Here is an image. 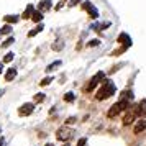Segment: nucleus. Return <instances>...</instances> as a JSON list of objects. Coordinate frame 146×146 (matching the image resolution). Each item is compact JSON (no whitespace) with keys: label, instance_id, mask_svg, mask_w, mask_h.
I'll return each mask as SVG.
<instances>
[{"label":"nucleus","instance_id":"obj_20","mask_svg":"<svg viewBox=\"0 0 146 146\" xmlns=\"http://www.w3.org/2000/svg\"><path fill=\"white\" fill-rule=\"evenodd\" d=\"M12 43H15V38H13V36H10V38H7V40L3 41V43H2V48H8Z\"/></svg>","mask_w":146,"mask_h":146},{"label":"nucleus","instance_id":"obj_26","mask_svg":"<svg viewBox=\"0 0 146 146\" xmlns=\"http://www.w3.org/2000/svg\"><path fill=\"white\" fill-rule=\"evenodd\" d=\"M35 100H36V102H43V100H44V94H36V95H35Z\"/></svg>","mask_w":146,"mask_h":146},{"label":"nucleus","instance_id":"obj_29","mask_svg":"<svg viewBox=\"0 0 146 146\" xmlns=\"http://www.w3.org/2000/svg\"><path fill=\"white\" fill-rule=\"evenodd\" d=\"M79 2H82V0H69V5H71V7H74V5H77Z\"/></svg>","mask_w":146,"mask_h":146},{"label":"nucleus","instance_id":"obj_2","mask_svg":"<svg viewBox=\"0 0 146 146\" xmlns=\"http://www.w3.org/2000/svg\"><path fill=\"white\" fill-rule=\"evenodd\" d=\"M74 136V130L72 128H69V126H61L59 130H58V131H56V138L58 139H61V141H69V139L72 138Z\"/></svg>","mask_w":146,"mask_h":146},{"label":"nucleus","instance_id":"obj_18","mask_svg":"<svg viewBox=\"0 0 146 146\" xmlns=\"http://www.w3.org/2000/svg\"><path fill=\"white\" fill-rule=\"evenodd\" d=\"M133 120H135V113H126V117L123 118V123L125 125H130Z\"/></svg>","mask_w":146,"mask_h":146},{"label":"nucleus","instance_id":"obj_25","mask_svg":"<svg viewBox=\"0 0 146 146\" xmlns=\"http://www.w3.org/2000/svg\"><path fill=\"white\" fill-rule=\"evenodd\" d=\"M100 44V40H90L89 41V46L90 48H95V46H99Z\"/></svg>","mask_w":146,"mask_h":146},{"label":"nucleus","instance_id":"obj_5","mask_svg":"<svg viewBox=\"0 0 146 146\" xmlns=\"http://www.w3.org/2000/svg\"><path fill=\"white\" fill-rule=\"evenodd\" d=\"M33 110H35V105L28 102V104H23V105L18 108V113H20L21 117H28V115H31V113H33Z\"/></svg>","mask_w":146,"mask_h":146},{"label":"nucleus","instance_id":"obj_28","mask_svg":"<svg viewBox=\"0 0 146 146\" xmlns=\"http://www.w3.org/2000/svg\"><path fill=\"white\" fill-rule=\"evenodd\" d=\"M67 125H72V123H76V117H69V118L66 120Z\"/></svg>","mask_w":146,"mask_h":146},{"label":"nucleus","instance_id":"obj_32","mask_svg":"<svg viewBox=\"0 0 146 146\" xmlns=\"http://www.w3.org/2000/svg\"><path fill=\"white\" fill-rule=\"evenodd\" d=\"M3 94H5V90H0V97H2V95H3Z\"/></svg>","mask_w":146,"mask_h":146},{"label":"nucleus","instance_id":"obj_1","mask_svg":"<svg viewBox=\"0 0 146 146\" xmlns=\"http://www.w3.org/2000/svg\"><path fill=\"white\" fill-rule=\"evenodd\" d=\"M115 90H117V87H115V84L112 80H104V86L99 89V92H97L95 97H97V100H105L108 97H112L115 94Z\"/></svg>","mask_w":146,"mask_h":146},{"label":"nucleus","instance_id":"obj_21","mask_svg":"<svg viewBox=\"0 0 146 146\" xmlns=\"http://www.w3.org/2000/svg\"><path fill=\"white\" fill-rule=\"evenodd\" d=\"M130 99H133V92L126 90V92L121 94V100H130Z\"/></svg>","mask_w":146,"mask_h":146},{"label":"nucleus","instance_id":"obj_27","mask_svg":"<svg viewBox=\"0 0 146 146\" xmlns=\"http://www.w3.org/2000/svg\"><path fill=\"white\" fill-rule=\"evenodd\" d=\"M86 143H87L86 138H80L79 141H77V145H76V146H86Z\"/></svg>","mask_w":146,"mask_h":146},{"label":"nucleus","instance_id":"obj_14","mask_svg":"<svg viewBox=\"0 0 146 146\" xmlns=\"http://www.w3.org/2000/svg\"><path fill=\"white\" fill-rule=\"evenodd\" d=\"M43 30H44V27H43V25H38V27H35L33 30H31V31H30V33H28V36H30V38H33V36H36V35L40 33V31H43Z\"/></svg>","mask_w":146,"mask_h":146},{"label":"nucleus","instance_id":"obj_23","mask_svg":"<svg viewBox=\"0 0 146 146\" xmlns=\"http://www.w3.org/2000/svg\"><path fill=\"white\" fill-rule=\"evenodd\" d=\"M15 58V54L13 53H7L5 56H3V62H10V61Z\"/></svg>","mask_w":146,"mask_h":146},{"label":"nucleus","instance_id":"obj_16","mask_svg":"<svg viewBox=\"0 0 146 146\" xmlns=\"http://www.w3.org/2000/svg\"><path fill=\"white\" fill-rule=\"evenodd\" d=\"M31 20L36 21V23H40L41 20H43V13H41L40 10H36V12H33V15H31Z\"/></svg>","mask_w":146,"mask_h":146},{"label":"nucleus","instance_id":"obj_34","mask_svg":"<svg viewBox=\"0 0 146 146\" xmlns=\"http://www.w3.org/2000/svg\"><path fill=\"white\" fill-rule=\"evenodd\" d=\"M62 146H69V143H64V145H62Z\"/></svg>","mask_w":146,"mask_h":146},{"label":"nucleus","instance_id":"obj_3","mask_svg":"<svg viewBox=\"0 0 146 146\" xmlns=\"http://www.w3.org/2000/svg\"><path fill=\"white\" fill-rule=\"evenodd\" d=\"M126 107H128V102H126V100H120V102H117V104H115V105H113L112 108L108 110L107 117H108V118H113V117H117L120 112H123V110H125Z\"/></svg>","mask_w":146,"mask_h":146},{"label":"nucleus","instance_id":"obj_8","mask_svg":"<svg viewBox=\"0 0 146 146\" xmlns=\"http://www.w3.org/2000/svg\"><path fill=\"white\" fill-rule=\"evenodd\" d=\"M143 130H146V120H139L138 123L135 125V128H133V131H135L136 135H138V133H141Z\"/></svg>","mask_w":146,"mask_h":146},{"label":"nucleus","instance_id":"obj_15","mask_svg":"<svg viewBox=\"0 0 146 146\" xmlns=\"http://www.w3.org/2000/svg\"><path fill=\"white\" fill-rule=\"evenodd\" d=\"M61 66H62V62H61V61H54V62H51V64L46 67V71H48V72H53L54 69H58V67H61Z\"/></svg>","mask_w":146,"mask_h":146},{"label":"nucleus","instance_id":"obj_19","mask_svg":"<svg viewBox=\"0 0 146 146\" xmlns=\"http://www.w3.org/2000/svg\"><path fill=\"white\" fill-rule=\"evenodd\" d=\"M0 33L2 35H10L12 33V25H5V27L0 28Z\"/></svg>","mask_w":146,"mask_h":146},{"label":"nucleus","instance_id":"obj_31","mask_svg":"<svg viewBox=\"0 0 146 146\" xmlns=\"http://www.w3.org/2000/svg\"><path fill=\"white\" fill-rule=\"evenodd\" d=\"M0 146H3V138H0Z\"/></svg>","mask_w":146,"mask_h":146},{"label":"nucleus","instance_id":"obj_9","mask_svg":"<svg viewBox=\"0 0 146 146\" xmlns=\"http://www.w3.org/2000/svg\"><path fill=\"white\" fill-rule=\"evenodd\" d=\"M118 41H120V43H123L125 46H131V38H130L126 33H121V35H120V36H118Z\"/></svg>","mask_w":146,"mask_h":146},{"label":"nucleus","instance_id":"obj_6","mask_svg":"<svg viewBox=\"0 0 146 146\" xmlns=\"http://www.w3.org/2000/svg\"><path fill=\"white\" fill-rule=\"evenodd\" d=\"M82 7H84L87 12H89V15H90L92 18H99V12H97V8L94 7L90 2H84V3H82Z\"/></svg>","mask_w":146,"mask_h":146},{"label":"nucleus","instance_id":"obj_17","mask_svg":"<svg viewBox=\"0 0 146 146\" xmlns=\"http://www.w3.org/2000/svg\"><path fill=\"white\" fill-rule=\"evenodd\" d=\"M138 113L143 115V117H146V99L141 100V104H139V107H138Z\"/></svg>","mask_w":146,"mask_h":146},{"label":"nucleus","instance_id":"obj_4","mask_svg":"<svg viewBox=\"0 0 146 146\" xmlns=\"http://www.w3.org/2000/svg\"><path fill=\"white\" fill-rule=\"evenodd\" d=\"M104 77H105V72H102V71H100V72H97V74H95V76L92 77V79H90L89 86L86 87V90H87V92H90L92 89H95V87H97V84H99V82L104 79Z\"/></svg>","mask_w":146,"mask_h":146},{"label":"nucleus","instance_id":"obj_33","mask_svg":"<svg viewBox=\"0 0 146 146\" xmlns=\"http://www.w3.org/2000/svg\"><path fill=\"white\" fill-rule=\"evenodd\" d=\"M46 146H54V145H53V143H48V145H46Z\"/></svg>","mask_w":146,"mask_h":146},{"label":"nucleus","instance_id":"obj_11","mask_svg":"<svg viewBox=\"0 0 146 146\" xmlns=\"http://www.w3.org/2000/svg\"><path fill=\"white\" fill-rule=\"evenodd\" d=\"M3 20L7 21V25H12V23H17L20 20V17L18 15H7V17H3Z\"/></svg>","mask_w":146,"mask_h":146},{"label":"nucleus","instance_id":"obj_13","mask_svg":"<svg viewBox=\"0 0 146 146\" xmlns=\"http://www.w3.org/2000/svg\"><path fill=\"white\" fill-rule=\"evenodd\" d=\"M31 15H33V5H28V7L25 8V12H23V15H21V18H25V20H28V18H31Z\"/></svg>","mask_w":146,"mask_h":146},{"label":"nucleus","instance_id":"obj_12","mask_svg":"<svg viewBox=\"0 0 146 146\" xmlns=\"http://www.w3.org/2000/svg\"><path fill=\"white\" fill-rule=\"evenodd\" d=\"M51 48H53V51H61V49L64 48V41L62 40H56L53 44H51Z\"/></svg>","mask_w":146,"mask_h":146},{"label":"nucleus","instance_id":"obj_22","mask_svg":"<svg viewBox=\"0 0 146 146\" xmlns=\"http://www.w3.org/2000/svg\"><path fill=\"white\" fill-rule=\"evenodd\" d=\"M64 100H66V102H74V100H76V95H74L72 92H67L66 95H64Z\"/></svg>","mask_w":146,"mask_h":146},{"label":"nucleus","instance_id":"obj_30","mask_svg":"<svg viewBox=\"0 0 146 146\" xmlns=\"http://www.w3.org/2000/svg\"><path fill=\"white\" fill-rule=\"evenodd\" d=\"M2 71H3V64H2V62H0V72H2Z\"/></svg>","mask_w":146,"mask_h":146},{"label":"nucleus","instance_id":"obj_24","mask_svg":"<svg viewBox=\"0 0 146 146\" xmlns=\"http://www.w3.org/2000/svg\"><path fill=\"white\" fill-rule=\"evenodd\" d=\"M49 82H53V77H44L40 84H41V86H49Z\"/></svg>","mask_w":146,"mask_h":146},{"label":"nucleus","instance_id":"obj_7","mask_svg":"<svg viewBox=\"0 0 146 146\" xmlns=\"http://www.w3.org/2000/svg\"><path fill=\"white\" fill-rule=\"evenodd\" d=\"M51 7H53L51 0H41V2H40V5H38V10H40L41 13H43V12H46V10H49Z\"/></svg>","mask_w":146,"mask_h":146},{"label":"nucleus","instance_id":"obj_35","mask_svg":"<svg viewBox=\"0 0 146 146\" xmlns=\"http://www.w3.org/2000/svg\"><path fill=\"white\" fill-rule=\"evenodd\" d=\"M0 133H2V128H0Z\"/></svg>","mask_w":146,"mask_h":146},{"label":"nucleus","instance_id":"obj_10","mask_svg":"<svg viewBox=\"0 0 146 146\" xmlns=\"http://www.w3.org/2000/svg\"><path fill=\"white\" fill-rule=\"evenodd\" d=\"M15 77H17V69H15V67H10L7 71V74H5V79L10 82V80H13Z\"/></svg>","mask_w":146,"mask_h":146}]
</instances>
